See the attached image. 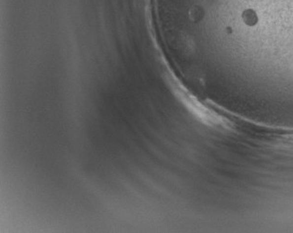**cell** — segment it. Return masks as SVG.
<instances>
[{
	"instance_id": "obj_1",
	"label": "cell",
	"mask_w": 293,
	"mask_h": 233,
	"mask_svg": "<svg viewBox=\"0 0 293 233\" xmlns=\"http://www.w3.org/2000/svg\"><path fill=\"white\" fill-rule=\"evenodd\" d=\"M240 17H241L244 24L248 27H254L257 25L259 22L258 15H257L256 11L253 8H245L242 11Z\"/></svg>"
}]
</instances>
